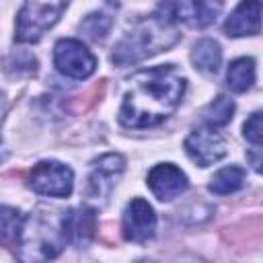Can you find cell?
I'll return each mask as SVG.
<instances>
[{
  "label": "cell",
  "instance_id": "obj_1",
  "mask_svg": "<svg viewBox=\"0 0 263 263\" xmlns=\"http://www.w3.org/2000/svg\"><path fill=\"white\" fill-rule=\"evenodd\" d=\"M119 107V121L125 127L142 129L162 123L175 113L185 92V78L173 64L136 72Z\"/></svg>",
  "mask_w": 263,
  "mask_h": 263
},
{
  "label": "cell",
  "instance_id": "obj_2",
  "mask_svg": "<svg viewBox=\"0 0 263 263\" xmlns=\"http://www.w3.org/2000/svg\"><path fill=\"white\" fill-rule=\"evenodd\" d=\"M68 242L66 212L37 210L23 218L14 238L18 263H47L62 253Z\"/></svg>",
  "mask_w": 263,
  "mask_h": 263
},
{
  "label": "cell",
  "instance_id": "obj_3",
  "mask_svg": "<svg viewBox=\"0 0 263 263\" xmlns=\"http://www.w3.org/2000/svg\"><path fill=\"white\" fill-rule=\"evenodd\" d=\"M168 18H164L160 12H154L148 21L140 23L136 29H132L115 47L111 53L113 64L117 66H129L136 64L148 55H154L156 51H162L179 41V33L173 27Z\"/></svg>",
  "mask_w": 263,
  "mask_h": 263
},
{
  "label": "cell",
  "instance_id": "obj_4",
  "mask_svg": "<svg viewBox=\"0 0 263 263\" xmlns=\"http://www.w3.org/2000/svg\"><path fill=\"white\" fill-rule=\"evenodd\" d=\"M66 6V2H25L16 16V41H39L41 35L58 23Z\"/></svg>",
  "mask_w": 263,
  "mask_h": 263
},
{
  "label": "cell",
  "instance_id": "obj_5",
  "mask_svg": "<svg viewBox=\"0 0 263 263\" xmlns=\"http://www.w3.org/2000/svg\"><path fill=\"white\" fill-rule=\"evenodd\" d=\"M53 64L58 72L68 78L82 80L88 78L97 68V58L78 39H60L53 47Z\"/></svg>",
  "mask_w": 263,
  "mask_h": 263
},
{
  "label": "cell",
  "instance_id": "obj_6",
  "mask_svg": "<svg viewBox=\"0 0 263 263\" xmlns=\"http://www.w3.org/2000/svg\"><path fill=\"white\" fill-rule=\"evenodd\" d=\"M29 185L39 195L68 197L74 187V175L70 166L58 160H43L33 166L29 175Z\"/></svg>",
  "mask_w": 263,
  "mask_h": 263
},
{
  "label": "cell",
  "instance_id": "obj_7",
  "mask_svg": "<svg viewBox=\"0 0 263 263\" xmlns=\"http://www.w3.org/2000/svg\"><path fill=\"white\" fill-rule=\"evenodd\" d=\"M185 152L199 166H210L226 156V140L214 127H197L185 140Z\"/></svg>",
  "mask_w": 263,
  "mask_h": 263
},
{
  "label": "cell",
  "instance_id": "obj_8",
  "mask_svg": "<svg viewBox=\"0 0 263 263\" xmlns=\"http://www.w3.org/2000/svg\"><path fill=\"white\" fill-rule=\"evenodd\" d=\"M121 230H123V236L132 242L150 240L156 232V214L152 205L142 197H134L123 212Z\"/></svg>",
  "mask_w": 263,
  "mask_h": 263
},
{
  "label": "cell",
  "instance_id": "obj_9",
  "mask_svg": "<svg viewBox=\"0 0 263 263\" xmlns=\"http://www.w3.org/2000/svg\"><path fill=\"white\" fill-rule=\"evenodd\" d=\"M222 4L214 2H168L160 4L158 12L171 23H185L189 27H208L216 21Z\"/></svg>",
  "mask_w": 263,
  "mask_h": 263
},
{
  "label": "cell",
  "instance_id": "obj_10",
  "mask_svg": "<svg viewBox=\"0 0 263 263\" xmlns=\"http://www.w3.org/2000/svg\"><path fill=\"white\" fill-rule=\"evenodd\" d=\"M187 185H189L187 183V175L179 166H175L171 162L156 164L148 173V187L160 201L175 199L177 195H181L187 189Z\"/></svg>",
  "mask_w": 263,
  "mask_h": 263
},
{
  "label": "cell",
  "instance_id": "obj_11",
  "mask_svg": "<svg viewBox=\"0 0 263 263\" xmlns=\"http://www.w3.org/2000/svg\"><path fill=\"white\" fill-rule=\"evenodd\" d=\"M263 27V4L257 0L238 4L224 23V33L228 37L257 35Z\"/></svg>",
  "mask_w": 263,
  "mask_h": 263
},
{
  "label": "cell",
  "instance_id": "obj_12",
  "mask_svg": "<svg viewBox=\"0 0 263 263\" xmlns=\"http://www.w3.org/2000/svg\"><path fill=\"white\" fill-rule=\"evenodd\" d=\"M125 168V160L119 154H105L101 156L95 164H92V175L88 177V197L90 199H99L105 197L117 175H121Z\"/></svg>",
  "mask_w": 263,
  "mask_h": 263
},
{
  "label": "cell",
  "instance_id": "obj_13",
  "mask_svg": "<svg viewBox=\"0 0 263 263\" xmlns=\"http://www.w3.org/2000/svg\"><path fill=\"white\" fill-rule=\"evenodd\" d=\"M97 226V216L95 210L90 208H76L66 212V234L68 240L76 245H84L92 238Z\"/></svg>",
  "mask_w": 263,
  "mask_h": 263
},
{
  "label": "cell",
  "instance_id": "obj_14",
  "mask_svg": "<svg viewBox=\"0 0 263 263\" xmlns=\"http://www.w3.org/2000/svg\"><path fill=\"white\" fill-rule=\"evenodd\" d=\"M191 62L195 70L203 74H216L222 64V49L220 43L214 39H201L191 49Z\"/></svg>",
  "mask_w": 263,
  "mask_h": 263
},
{
  "label": "cell",
  "instance_id": "obj_15",
  "mask_svg": "<svg viewBox=\"0 0 263 263\" xmlns=\"http://www.w3.org/2000/svg\"><path fill=\"white\" fill-rule=\"evenodd\" d=\"M226 82L234 92H245L255 82V60L253 58H236L226 72Z\"/></svg>",
  "mask_w": 263,
  "mask_h": 263
},
{
  "label": "cell",
  "instance_id": "obj_16",
  "mask_svg": "<svg viewBox=\"0 0 263 263\" xmlns=\"http://www.w3.org/2000/svg\"><path fill=\"white\" fill-rule=\"evenodd\" d=\"M245 185V168L232 164V166H224L220 168L212 181H210V191L216 195H230L234 191H238Z\"/></svg>",
  "mask_w": 263,
  "mask_h": 263
},
{
  "label": "cell",
  "instance_id": "obj_17",
  "mask_svg": "<svg viewBox=\"0 0 263 263\" xmlns=\"http://www.w3.org/2000/svg\"><path fill=\"white\" fill-rule=\"evenodd\" d=\"M234 113V101L228 99L226 95H218L203 111H201V119L208 127H222L232 119Z\"/></svg>",
  "mask_w": 263,
  "mask_h": 263
},
{
  "label": "cell",
  "instance_id": "obj_18",
  "mask_svg": "<svg viewBox=\"0 0 263 263\" xmlns=\"http://www.w3.org/2000/svg\"><path fill=\"white\" fill-rule=\"evenodd\" d=\"M113 25V18L107 12H90L82 23H80V31L92 39V41H101L107 37L109 29Z\"/></svg>",
  "mask_w": 263,
  "mask_h": 263
},
{
  "label": "cell",
  "instance_id": "obj_19",
  "mask_svg": "<svg viewBox=\"0 0 263 263\" xmlns=\"http://www.w3.org/2000/svg\"><path fill=\"white\" fill-rule=\"evenodd\" d=\"M242 134H245V138H247L251 144L263 146V111L253 113V115L245 121Z\"/></svg>",
  "mask_w": 263,
  "mask_h": 263
},
{
  "label": "cell",
  "instance_id": "obj_20",
  "mask_svg": "<svg viewBox=\"0 0 263 263\" xmlns=\"http://www.w3.org/2000/svg\"><path fill=\"white\" fill-rule=\"evenodd\" d=\"M21 224H23V218H21V214L16 210H12V208H4L2 210V234H4V240H8L10 236L16 238Z\"/></svg>",
  "mask_w": 263,
  "mask_h": 263
},
{
  "label": "cell",
  "instance_id": "obj_21",
  "mask_svg": "<svg viewBox=\"0 0 263 263\" xmlns=\"http://www.w3.org/2000/svg\"><path fill=\"white\" fill-rule=\"evenodd\" d=\"M249 160H251V164H253V168H255V171L263 173V154H255V152H249Z\"/></svg>",
  "mask_w": 263,
  "mask_h": 263
}]
</instances>
